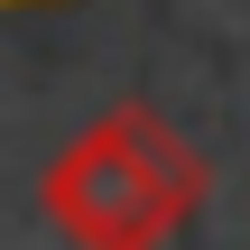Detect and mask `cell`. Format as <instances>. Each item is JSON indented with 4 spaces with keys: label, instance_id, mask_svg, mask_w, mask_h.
I'll list each match as a JSON object with an SVG mask.
<instances>
[{
    "label": "cell",
    "instance_id": "6da1fadb",
    "mask_svg": "<svg viewBox=\"0 0 250 250\" xmlns=\"http://www.w3.org/2000/svg\"><path fill=\"white\" fill-rule=\"evenodd\" d=\"M46 223L74 250H158L176 241L204 204V158L148 111V102H111L93 130H74L46 158Z\"/></svg>",
    "mask_w": 250,
    "mask_h": 250
}]
</instances>
